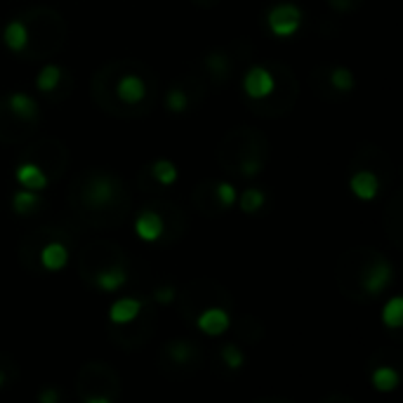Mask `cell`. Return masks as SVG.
<instances>
[{
  "label": "cell",
  "instance_id": "6da1fadb",
  "mask_svg": "<svg viewBox=\"0 0 403 403\" xmlns=\"http://www.w3.org/2000/svg\"><path fill=\"white\" fill-rule=\"evenodd\" d=\"M392 264L387 262L380 252L366 250V255L359 257L356 264V288L363 297H378L382 290L392 283Z\"/></svg>",
  "mask_w": 403,
  "mask_h": 403
},
{
  "label": "cell",
  "instance_id": "7a4b0ae2",
  "mask_svg": "<svg viewBox=\"0 0 403 403\" xmlns=\"http://www.w3.org/2000/svg\"><path fill=\"white\" fill-rule=\"evenodd\" d=\"M123 198V186L121 182L114 177V175H90V177L83 182L81 189V200L88 210H111V207Z\"/></svg>",
  "mask_w": 403,
  "mask_h": 403
},
{
  "label": "cell",
  "instance_id": "3957f363",
  "mask_svg": "<svg viewBox=\"0 0 403 403\" xmlns=\"http://www.w3.org/2000/svg\"><path fill=\"white\" fill-rule=\"evenodd\" d=\"M266 24H269L271 34L278 38L292 36L302 24V10L290 3L276 5V8H271V12L266 15Z\"/></svg>",
  "mask_w": 403,
  "mask_h": 403
},
{
  "label": "cell",
  "instance_id": "277c9868",
  "mask_svg": "<svg viewBox=\"0 0 403 403\" xmlns=\"http://www.w3.org/2000/svg\"><path fill=\"white\" fill-rule=\"evenodd\" d=\"M243 90L250 100H269L276 93V76L264 67H252L245 71Z\"/></svg>",
  "mask_w": 403,
  "mask_h": 403
},
{
  "label": "cell",
  "instance_id": "5b68a950",
  "mask_svg": "<svg viewBox=\"0 0 403 403\" xmlns=\"http://www.w3.org/2000/svg\"><path fill=\"white\" fill-rule=\"evenodd\" d=\"M116 95H118V100L130 104V107L144 102L146 100V83H144V78H142L139 74H135V71H128V74H123L118 81H116Z\"/></svg>",
  "mask_w": 403,
  "mask_h": 403
},
{
  "label": "cell",
  "instance_id": "8992f818",
  "mask_svg": "<svg viewBox=\"0 0 403 403\" xmlns=\"http://www.w3.org/2000/svg\"><path fill=\"white\" fill-rule=\"evenodd\" d=\"M231 318L226 314V309L222 307H205L200 314L196 316V326L200 333L210 335V337H217L226 333V328H229Z\"/></svg>",
  "mask_w": 403,
  "mask_h": 403
},
{
  "label": "cell",
  "instance_id": "52a82bcc",
  "mask_svg": "<svg viewBox=\"0 0 403 403\" xmlns=\"http://www.w3.org/2000/svg\"><path fill=\"white\" fill-rule=\"evenodd\" d=\"M125 281H128V271L125 266L118 262L104 264L102 269H97L93 274V283L104 292H116L121 285H125Z\"/></svg>",
  "mask_w": 403,
  "mask_h": 403
},
{
  "label": "cell",
  "instance_id": "ba28073f",
  "mask_svg": "<svg viewBox=\"0 0 403 403\" xmlns=\"http://www.w3.org/2000/svg\"><path fill=\"white\" fill-rule=\"evenodd\" d=\"M135 231H137V236L142 240L153 243V240H158L165 233V222L156 210H144V212H139L137 219H135Z\"/></svg>",
  "mask_w": 403,
  "mask_h": 403
},
{
  "label": "cell",
  "instance_id": "9c48e42d",
  "mask_svg": "<svg viewBox=\"0 0 403 403\" xmlns=\"http://www.w3.org/2000/svg\"><path fill=\"white\" fill-rule=\"evenodd\" d=\"M165 356L170 359L172 366H189L198 368V344L186 342V340H175L170 344H165Z\"/></svg>",
  "mask_w": 403,
  "mask_h": 403
},
{
  "label": "cell",
  "instance_id": "30bf717a",
  "mask_svg": "<svg viewBox=\"0 0 403 403\" xmlns=\"http://www.w3.org/2000/svg\"><path fill=\"white\" fill-rule=\"evenodd\" d=\"M349 186H352V191L361 200H373L380 191V179L373 170H359V172L352 175Z\"/></svg>",
  "mask_w": 403,
  "mask_h": 403
},
{
  "label": "cell",
  "instance_id": "8fae6325",
  "mask_svg": "<svg viewBox=\"0 0 403 403\" xmlns=\"http://www.w3.org/2000/svg\"><path fill=\"white\" fill-rule=\"evenodd\" d=\"M142 309H144V302L137 300V297H121L118 302H114L109 318L114 323H118V326H125V323H132L142 314Z\"/></svg>",
  "mask_w": 403,
  "mask_h": 403
},
{
  "label": "cell",
  "instance_id": "7c38bea8",
  "mask_svg": "<svg viewBox=\"0 0 403 403\" xmlns=\"http://www.w3.org/2000/svg\"><path fill=\"white\" fill-rule=\"evenodd\" d=\"M8 107L15 118H19L22 123H34L38 118V104L34 97L24 95V93H12L8 97Z\"/></svg>",
  "mask_w": 403,
  "mask_h": 403
},
{
  "label": "cell",
  "instance_id": "4fadbf2b",
  "mask_svg": "<svg viewBox=\"0 0 403 403\" xmlns=\"http://www.w3.org/2000/svg\"><path fill=\"white\" fill-rule=\"evenodd\" d=\"M17 182L24 186V189L38 191V189H45V186H48V175L43 172L41 165L24 163L17 168Z\"/></svg>",
  "mask_w": 403,
  "mask_h": 403
},
{
  "label": "cell",
  "instance_id": "5bb4252c",
  "mask_svg": "<svg viewBox=\"0 0 403 403\" xmlns=\"http://www.w3.org/2000/svg\"><path fill=\"white\" fill-rule=\"evenodd\" d=\"M69 262V250L60 240H50L41 250V264L50 271H60L64 264Z\"/></svg>",
  "mask_w": 403,
  "mask_h": 403
},
{
  "label": "cell",
  "instance_id": "9a60e30c",
  "mask_svg": "<svg viewBox=\"0 0 403 403\" xmlns=\"http://www.w3.org/2000/svg\"><path fill=\"white\" fill-rule=\"evenodd\" d=\"M3 38H5V45H8L12 52H24L29 48V29H26V22H22V19L10 22L5 26Z\"/></svg>",
  "mask_w": 403,
  "mask_h": 403
},
{
  "label": "cell",
  "instance_id": "2e32d148",
  "mask_svg": "<svg viewBox=\"0 0 403 403\" xmlns=\"http://www.w3.org/2000/svg\"><path fill=\"white\" fill-rule=\"evenodd\" d=\"M205 69L210 71V76L214 81H226L231 74V60L224 55V52H210V55L205 57Z\"/></svg>",
  "mask_w": 403,
  "mask_h": 403
},
{
  "label": "cell",
  "instance_id": "e0dca14e",
  "mask_svg": "<svg viewBox=\"0 0 403 403\" xmlns=\"http://www.w3.org/2000/svg\"><path fill=\"white\" fill-rule=\"evenodd\" d=\"M60 83H62V69L55 67V64H45V67L41 69V74H38V78H36V88L45 95L52 93Z\"/></svg>",
  "mask_w": 403,
  "mask_h": 403
},
{
  "label": "cell",
  "instance_id": "ac0fdd59",
  "mask_svg": "<svg viewBox=\"0 0 403 403\" xmlns=\"http://www.w3.org/2000/svg\"><path fill=\"white\" fill-rule=\"evenodd\" d=\"M151 177L158 182V184L170 186V184L177 182V168H175L172 160L160 158V160H156V163L151 165Z\"/></svg>",
  "mask_w": 403,
  "mask_h": 403
},
{
  "label": "cell",
  "instance_id": "d6986e66",
  "mask_svg": "<svg viewBox=\"0 0 403 403\" xmlns=\"http://www.w3.org/2000/svg\"><path fill=\"white\" fill-rule=\"evenodd\" d=\"M373 387L378 389V392H394V389L399 387V373L389 366H380L373 373Z\"/></svg>",
  "mask_w": 403,
  "mask_h": 403
},
{
  "label": "cell",
  "instance_id": "ffe728a7",
  "mask_svg": "<svg viewBox=\"0 0 403 403\" xmlns=\"http://www.w3.org/2000/svg\"><path fill=\"white\" fill-rule=\"evenodd\" d=\"M38 205H41V198H38V193L31 189L19 191V193H15V198H12V207H15V212H19V214H31Z\"/></svg>",
  "mask_w": 403,
  "mask_h": 403
},
{
  "label": "cell",
  "instance_id": "44dd1931",
  "mask_svg": "<svg viewBox=\"0 0 403 403\" xmlns=\"http://www.w3.org/2000/svg\"><path fill=\"white\" fill-rule=\"evenodd\" d=\"M330 88L337 90V93H349V90H354V76L349 69L344 67H335L330 71Z\"/></svg>",
  "mask_w": 403,
  "mask_h": 403
},
{
  "label": "cell",
  "instance_id": "7402d4cb",
  "mask_svg": "<svg viewBox=\"0 0 403 403\" xmlns=\"http://www.w3.org/2000/svg\"><path fill=\"white\" fill-rule=\"evenodd\" d=\"M382 321H385L389 328H399L401 326V323H403V300H401V297H392V300L385 304Z\"/></svg>",
  "mask_w": 403,
  "mask_h": 403
},
{
  "label": "cell",
  "instance_id": "603a6c76",
  "mask_svg": "<svg viewBox=\"0 0 403 403\" xmlns=\"http://www.w3.org/2000/svg\"><path fill=\"white\" fill-rule=\"evenodd\" d=\"M212 191H214V200H217L222 210L233 205V200H236V186L229 184V182H219V184H214Z\"/></svg>",
  "mask_w": 403,
  "mask_h": 403
},
{
  "label": "cell",
  "instance_id": "cb8c5ba5",
  "mask_svg": "<svg viewBox=\"0 0 403 403\" xmlns=\"http://www.w3.org/2000/svg\"><path fill=\"white\" fill-rule=\"evenodd\" d=\"M262 205H264V193L259 189H248L243 196H240V210L248 212V214L257 212Z\"/></svg>",
  "mask_w": 403,
  "mask_h": 403
},
{
  "label": "cell",
  "instance_id": "d4e9b609",
  "mask_svg": "<svg viewBox=\"0 0 403 403\" xmlns=\"http://www.w3.org/2000/svg\"><path fill=\"white\" fill-rule=\"evenodd\" d=\"M165 107L170 109L172 114H182L186 107H189V97L184 95V90L182 88H172L165 97Z\"/></svg>",
  "mask_w": 403,
  "mask_h": 403
},
{
  "label": "cell",
  "instance_id": "484cf974",
  "mask_svg": "<svg viewBox=\"0 0 403 403\" xmlns=\"http://www.w3.org/2000/svg\"><path fill=\"white\" fill-rule=\"evenodd\" d=\"M222 361H224L231 370H238L240 366H243L245 356H243V352H240V349L236 347V344H224V347H222Z\"/></svg>",
  "mask_w": 403,
  "mask_h": 403
},
{
  "label": "cell",
  "instance_id": "4316f807",
  "mask_svg": "<svg viewBox=\"0 0 403 403\" xmlns=\"http://www.w3.org/2000/svg\"><path fill=\"white\" fill-rule=\"evenodd\" d=\"M175 297H177V290H175L172 285H163V288L156 290V302H160V304L172 302Z\"/></svg>",
  "mask_w": 403,
  "mask_h": 403
},
{
  "label": "cell",
  "instance_id": "83f0119b",
  "mask_svg": "<svg viewBox=\"0 0 403 403\" xmlns=\"http://www.w3.org/2000/svg\"><path fill=\"white\" fill-rule=\"evenodd\" d=\"M330 5H333L335 10H340V12H349V10H354L356 5H359V0H330Z\"/></svg>",
  "mask_w": 403,
  "mask_h": 403
},
{
  "label": "cell",
  "instance_id": "f1b7e54d",
  "mask_svg": "<svg viewBox=\"0 0 403 403\" xmlns=\"http://www.w3.org/2000/svg\"><path fill=\"white\" fill-rule=\"evenodd\" d=\"M43 403H57L60 401V392H55V389H48V392H43L41 396H38Z\"/></svg>",
  "mask_w": 403,
  "mask_h": 403
},
{
  "label": "cell",
  "instance_id": "f546056e",
  "mask_svg": "<svg viewBox=\"0 0 403 403\" xmlns=\"http://www.w3.org/2000/svg\"><path fill=\"white\" fill-rule=\"evenodd\" d=\"M3 382H5V375H3V370H0V387H3Z\"/></svg>",
  "mask_w": 403,
  "mask_h": 403
}]
</instances>
